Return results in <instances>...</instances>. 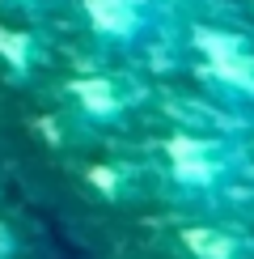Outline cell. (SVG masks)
I'll use <instances>...</instances> for the list:
<instances>
[{
    "mask_svg": "<svg viewBox=\"0 0 254 259\" xmlns=\"http://www.w3.org/2000/svg\"><path fill=\"white\" fill-rule=\"evenodd\" d=\"M199 81H208L220 98L254 111V42L241 47V51H233V56L199 60Z\"/></svg>",
    "mask_w": 254,
    "mask_h": 259,
    "instance_id": "obj_4",
    "label": "cell"
},
{
    "mask_svg": "<svg viewBox=\"0 0 254 259\" xmlns=\"http://www.w3.org/2000/svg\"><path fill=\"white\" fill-rule=\"evenodd\" d=\"M47 60V42L34 26H17V21H0V68L13 81H30Z\"/></svg>",
    "mask_w": 254,
    "mask_h": 259,
    "instance_id": "obj_6",
    "label": "cell"
},
{
    "mask_svg": "<svg viewBox=\"0 0 254 259\" xmlns=\"http://www.w3.org/2000/svg\"><path fill=\"white\" fill-rule=\"evenodd\" d=\"M85 183L89 191L106 204H127V200H140L144 191V170L136 161H93L85 170Z\"/></svg>",
    "mask_w": 254,
    "mask_h": 259,
    "instance_id": "obj_7",
    "label": "cell"
},
{
    "mask_svg": "<svg viewBox=\"0 0 254 259\" xmlns=\"http://www.w3.org/2000/svg\"><path fill=\"white\" fill-rule=\"evenodd\" d=\"M47 5L51 0H0V9H5V13H17V17H38Z\"/></svg>",
    "mask_w": 254,
    "mask_h": 259,
    "instance_id": "obj_8",
    "label": "cell"
},
{
    "mask_svg": "<svg viewBox=\"0 0 254 259\" xmlns=\"http://www.w3.org/2000/svg\"><path fill=\"white\" fill-rule=\"evenodd\" d=\"M64 102L72 119H81L93 132H106V127H119L144 102V85L119 72H85L64 85Z\"/></svg>",
    "mask_w": 254,
    "mask_h": 259,
    "instance_id": "obj_2",
    "label": "cell"
},
{
    "mask_svg": "<svg viewBox=\"0 0 254 259\" xmlns=\"http://www.w3.org/2000/svg\"><path fill=\"white\" fill-rule=\"evenodd\" d=\"M246 140L229 132H178L161 145V191L182 208H225L250 175Z\"/></svg>",
    "mask_w": 254,
    "mask_h": 259,
    "instance_id": "obj_1",
    "label": "cell"
},
{
    "mask_svg": "<svg viewBox=\"0 0 254 259\" xmlns=\"http://www.w3.org/2000/svg\"><path fill=\"white\" fill-rule=\"evenodd\" d=\"M17 251H21V242H17L13 225H5V221H0V259H13Z\"/></svg>",
    "mask_w": 254,
    "mask_h": 259,
    "instance_id": "obj_9",
    "label": "cell"
},
{
    "mask_svg": "<svg viewBox=\"0 0 254 259\" xmlns=\"http://www.w3.org/2000/svg\"><path fill=\"white\" fill-rule=\"evenodd\" d=\"M178 242L190 259H254V242L241 230H229V225H182L178 230Z\"/></svg>",
    "mask_w": 254,
    "mask_h": 259,
    "instance_id": "obj_5",
    "label": "cell"
},
{
    "mask_svg": "<svg viewBox=\"0 0 254 259\" xmlns=\"http://www.w3.org/2000/svg\"><path fill=\"white\" fill-rule=\"evenodd\" d=\"M81 17L106 47H148L165 30V9L157 0H81Z\"/></svg>",
    "mask_w": 254,
    "mask_h": 259,
    "instance_id": "obj_3",
    "label": "cell"
}]
</instances>
